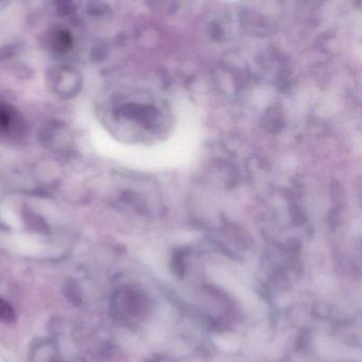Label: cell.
Masks as SVG:
<instances>
[{"instance_id": "obj_1", "label": "cell", "mask_w": 362, "mask_h": 362, "mask_svg": "<svg viewBox=\"0 0 362 362\" xmlns=\"http://www.w3.org/2000/svg\"><path fill=\"white\" fill-rule=\"evenodd\" d=\"M71 44H73V40H71V36H69V33L64 31L58 32L56 38H54V45H56L59 50L65 52V50L70 48Z\"/></svg>"}, {"instance_id": "obj_2", "label": "cell", "mask_w": 362, "mask_h": 362, "mask_svg": "<svg viewBox=\"0 0 362 362\" xmlns=\"http://www.w3.org/2000/svg\"><path fill=\"white\" fill-rule=\"evenodd\" d=\"M12 120L13 118L9 107L0 103V132L7 130L11 126Z\"/></svg>"}, {"instance_id": "obj_3", "label": "cell", "mask_w": 362, "mask_h": 362, "mask_svg": "<svg viewBox=\"0 0 362 362\" xmlns=\"http://www.w3.org/2000/svg\"><path fill=\"white\" fill-rule=\"evenodd\" d=\"M15 318L13 309L5 301L0 300V321L11 322Z\"/></svg>"}]
</instances>
